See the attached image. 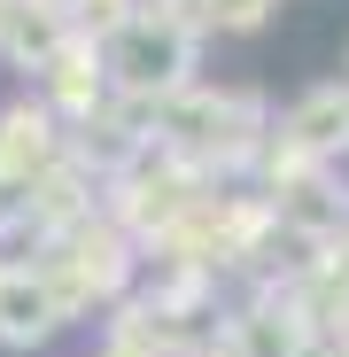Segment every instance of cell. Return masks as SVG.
<instances>
[{
  "label": "cell",
  "mask_w": 349,
  "mask_h": 357,
  "mask_svg": "<svg viewBox=\"0 0 349 357\" xmlns=\"http://www.w3.org/2000/svg\"><path fill=\"white\" fill-rule=\"evenodd\" d=\"M187 63H194V39L179 24H132L125 47H116V70H125V86H140V93L148 86H179Z\"/></svg>",
  "instance_id": "1"
},
{
  "label": "cell",
  "mask_w": 349,
  "mask_h": 357,
  "mask_svg": "<svg viewBox=\"0 0 349 357\" xmlns=\"http://www.w3.org/2000/svg\"><path fill=\"white\" fill-rule=\"evenodd\" d=\"M295 140H303V148H341V140H349V93H334V86L311 93V101L295 109Z\"/></svg>",
  "instance_id": "2"
}]
</instances>
